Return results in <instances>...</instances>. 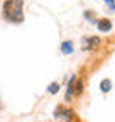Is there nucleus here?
Listing matches in <instances>:
<instances>
[{
  "mask_svg": "<svg viewBox=\"0 0 115 122\" xmlns=\"http://www.w3.org/2000/svg\"><path fill=\"white\" fill-rule=\"evenodd\" d=\"M98 37H86L83 39V49H95L98 46Z\"/></svg>",
  "mask_w": 115,
  "mask_h": 122,
  "instance_id": "obj_3",
  "label": "nucleus"
},
{
  "mask_svg": "<svg viewBox=\"0 0 115 122\" xmlns=\"http://www.w3.org/2000/svg\"><path fill=\"white\" fill-rule=\"evenodd\" d=\"M81 88H83V85H81V81H78L76 86H75V92H76V93H81Z\"/></svg>",
  "mask_w": 115,
  "mask_h": 122,
  "instance_id": "obj_10",
  "label": "nucleus"
},
{
  "mask_svg": "<svg viewBox=\"0 0 115 122\" xmlns=\"http://www.w3.org/2000/svg\"><path fill=\"white\" fill-rule=\"evenodd\" d=\"M61 51H63V54H71V53H73V42H71V41H64L61 44Z\"/></svg>",
  "mask_w": 115,
  "mask_h": 122,
  "instance_id": "obj_6",
  "label": "nucleus"
},
{
  "mask_svg": "<svg viewBox=\"0 0 115 122\" xmlns=\"http://www.w3.org/2000/svg\"><path fill=\"white\" fill-rule=\"evenodd\" d=\"M100 88H102V92H110V88H112V81L110 80H103L102 83H100Z\"/></svg>",
  "mask_w": 115,
  "mask_h": 122,
  "instance_id": "obj_7",
  "label": "nucleus"
},
{
  "mask_svg": "<svg viewBox=\"0 0 115 122\" xmlns=\"http://www.w3.org/2000/svg\"><path fill=\"white\" fill-rule=\"evenodd\" d=\"M56 117H59V119H64V120H71V119H73V110H69V109H66V107H58V109H56Z\"/></svg>",
  "mask_w": 115,
  "mask_h": 122,
  "instance_id": "obj_2",
  "label": "nucleus"
},
{
  "mask_svg": "<svg viewBox=\"0 0 115 122\" xmlns=\"http://www.w3.org/2000/svg\"><path fill=\"white\" fill-rule=\"evenodd\" d=\"M0 109H2V102H0Z\"/></svg>",
  "mask_w": 115,
  "mask_h": 122,
  "instance_id": "obj_11",
  "label": "nucleus"
},
{
  "mask_svg": "<svg viewBox=\"0 0 115 122\" xmlns=\"http://www.w3.org/2000/svg\"><path fill=\"white\" fill-rule=\"evenodd\" d=\"M48 92H49V93H58V92H59V83H51L49 85V88H48Z\"/></svg>",
  "mask_w": 115,
  "mask_h": 122,
  "instance_id": "obj_8",
  "label": "nucleus"
},
{
  "mask_svg": "<svg viewBox=\"0 0 115 122\" xmlns=\"http://www.w3.org/2000/svg\"><path fill=\"white\" fill-rule=\"evenodd\" d=\"M112 29V20L108 19H100L98 20V30H102V32H108Z\"/></svg>",
  "mask_w": 115,
  "mask_h": 122,
  "instance_id": "obj_4",
  "label": "nucleus"
},
{
  "mask_svg": "<svg viewBox=\"0 0 115 122\" xmlns=\"http://www.w3.org/2000/svg\"><path fill=\"white\" fill-rule=\"evenodd\" d=\"M75 81H76V76H71V80L68 81V92H66V98L69 100L71 95L75 93Z\"/></svg>",
  "mask_w": 115,
  "mask_h": 122,
  "instance_id": "obj_5",
  "label": "nucleus"
},
{
  "mask_svg": "<svg viewBox=\"0 0 115 122\" xmlns=\"http://www.w3.org/2000/svg\"><path fill=\"white\" fill-rule=\"evenodd\" d=\"M105 2H107V5H108L110 10H115V0H105Z\"/></svg>",
  "mask_w": 115,
  "mask_h": 122,
  "instance_id": "obj_9",
  "label": "nucleus"
},
{
  "mask_svg": "<svg viewBox=\"0 0 115 122\" xmlns=\"http://www.w3.org/2000/svg\"><path fill=\"white\" fill-rule=\"evenodd\" d=\"M24 2L22 0H5L4 2V9H2V15L4 19L14 24H19L24 20Z\"/></svg>",
  "mask_w": 115,
  "mask_h": 122,
  "instance_id": "obj_1",
  "label": "nucleus"
}]
</instances>
